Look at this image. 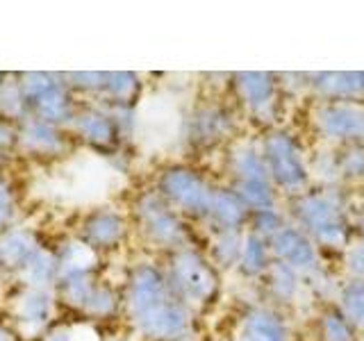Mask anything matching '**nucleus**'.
I'll list each match as a JSON object with an SVG mask.
<instances>
[{"mask_svg":"<svg viewBox=\"0 0 364 341\" xmlns=\"http://www.w3.org/2000/svg\"><path fill=\"white\" fill-rule=\"evenodd\" d=\"M123 312L151 341H180L191 330V310L171 291L164 269L141 261L123 291Z\"/></svg>","mask_w":364,"mask_h":341,"instance_id":"nucleus-1","label":"nucleus"},{"mask_svg":"<svg viewBox=\"0 0 364 341\" xmlns=\"http://www.w3.org/2000/svg\"><path fill=\"white\" fill-rule=\"evenodd\" d=\"M16 80L30 117L60 125V128L71 125L77 112V102L73 98V91L64 82V75L23 73L16 75Z\"/></svg>","mask_w":364,"mask_h":341,"instance_id":"nucleus-2","label":"nucleus"},{"mask_svg":"<svg viewBox=\"0 0 364 341\" xmlns=\"http://www.w3.org/2000/svg\"><path fill=\"white\" fill-rule=\"evenodd\" d=\"M164 276L171 291L191 307L208 305L219 289L216 271L200 253L193 248H180L168 255V264L164 269Z\"/></svg>","mask_w":364,"mask_h":341,"instance_id":"nucleus-3","label":"nucleus"},{"mask_svg":"<svg viewBox=\"0 0 364 341\" xmlns=\"http://www.w3.org/2000/svg\"><path fill=\"white\" fill-rule=\"evenodd\" d=\"M155 191L166 200L171 210L187 216L205 219L210 210V200L214 189L208 185L198 170L189 166H168L157 178Z\"/></svg>","mask_w":364,"mask_h":341,"instance_id":"nucleus-4","label":"nucleus"},{"mask_svg":"<svg viewBox=\"0 0 364 341\" xmlns=\"http://www.w3.org/2000/svg\"><path fill=\"white\" fill-rule=\"evenodd\" d=\"M296 216L307 232L323 246H339L346 239L344 205L330 189L318 193H301L296 200Z\"/></svg>","mask_w":364,"mask_h":341,"instance_id":"nucleus-5","label":"nucleus"},{"mask_svg":"<svg viewBox=\"0 0 364 341\" xmlns=\"http://www.w3.org/2000/svg\"><path fill=\"white\" fill-rule=\"evenodd\" d=\"M134 216L141 234L151 244L171 253L187 248V230L180 221V214L171 210L157 191H146L134 200Z\"/></svg>","mask_w":364,"mask_h":341,"instance_id":"nucleus-6","label":"nucleus"},{"mask_svg":"<svg viewBox=\"0 0 364 341\" xmlns=\"http://www.w3.org/2000/svg\"><path fill=\"white\" fill-rule=\"evenodd\" d=\"M269 178L276 182L278 187L287 189L289 193H303L307 168L299 144H296L289 134L273 132L264 139V151H262Z\"/></svg>","mask_w":364,"mask_h":341,"instance_id":"nucleus-7","label":"nucleus"},{"mask_svg":"<svg viewBox=\"0 0 364 341\" xmlns=\"http://www.w3.org/2000/svg\"><path fill=\"white\" fill-rule=\"evenodd\" d=\"M314 123L326 139L339 146L364 144V109L355 102H321L314 112Z\"/></svg>","mask_w":364,"mask_h":341,"instance_id":"nucleus-8","label":"nucleus"},{"mask_svg":"<svg viewBox=\"0 0 364 341\" xmlns=\"http://www.w3.org/2000/svg\"><path fill=\"white\" fill-rule=\"evenodd\" d=\"M16 148L34 159H57L73 148V139L64 128L53 123L28 117L18 123V144Z\"/></svg>","mask_w":364,"mask_h":341,"instance_id":"nucleus-9","label":"nucleus"},{"mask_svg":"<svg viewBox=\"0 0 364 341\" xmlns=\"http://www.w3.org/2000/svg\"><path fill=\"white\" fill-rule=\"evenodd\" d=\"M71 130L80 141L89 144L96 151H117L121 128L114 114L105 107H77L71 121Z\"/></svg>","mask_w":364,"mask_h":341,"instance_id":"nucleus-10","label":"nucleus"},{"mask_svg":"<svg viewBox=\"0 0 364 341\" xmlns=\"http://www.w3.org/2000/svg\"><path fill=\"white\" fill-rule=\"evenodd\" d=\"M55 301L57 298L53 296V291L32 289L21 284V289L9 296V318L23 330V332H26V330L41 332V330L53 321Z\"/></svg>","mask_w":364,"mask_h":341,"instance_id":"nucleus-11","label":"nucleus"},{"mask_svg":"<svg viewBox=\"0 0 364 341\" xmlns=\"http://www.w3.org/2000/svg\"><path fill=\"white\" fill-rule=\"evenodd\" d=\"M128 219L117 210H94L80 227V239L96 250V253H107V250L119 248L125 237H128Z\"/></svg>","mask_w":364,"mask_h":341,"instance_id":"nucleus-12","label":"nucleus"},{"mask_svg":"<svg viewBox=\"0 0 364 341\" xmlns=\"http://www.w3.org/2000/svg\"><path fill=\"white\" fill-rule=\"evenodd\" d=\"M235 130L232 114L221 105H203L191 114L189 119V130L187 136L193 146L208 148L214 146L228 136Z\"/></svg>","mask_w":364,"mask_h":341,"instance_id":"nucleus-13","label":"nucleus"},{"mask_svg":"<svg viewBox=\"0 0 364 341\" xmlns=\"http://www.w3.org/2000/svg\"><path fill=\"white\" fill-rule=\"evenodd\" d=\"M271 248L276 250L282 264H287L296 273H310L318 269L314 246L307 242L301 230H296L291 225H282L271 237Z\"/></svg>","mask_w":364,"mask_h":341,"instance_id":"nucleus-14","label":"nucleus"},{"mask_svg":"<svg viewBox=\"0 0 364 341\" xmlns=\"http://www.w3.org/2000/svg\"><path fill=\"white\" fill-rule=\"evenodd\" d=\"M41 248V239L32 227H7L0 234V266L21 273Z\"/></svg>","mask_w":364,"mask_h":341,"instance_id":"nucleus-15","label":"nucleus"},{"mask_svg":"<svg viewBox=\"0 0 364 341\" xmlns=\"http://www.w3.org/2000/svg\"><path fill=\"white\" fill-rule=\"evenodd\" d=\"M57 280L66 278H85V276H96L98 264H100V253L87 246L80 237L66 239L62 246H57Z\"/></svg>","mask_w":364,"mask_h":341,"instance_id":"nucleus-16","label":"nucleus"},{"mask_svg":"<svg viewBox=\"0 0 364 341\" xmlns=\"http://www.w3.org/2000/svg\"><path fill=\"white\" fill-rule=\"evenodd\" d=\"M235 91L239 102L253 114L276 105V80L267 73H239L235 75Z\"/></svg>","mask_w":364,"mask_h":341,"instance_id":"nucleus-17","label":"nucleus"},{"mask_svg":"<svg viewBox=\"0 0 364 341\" xmlns=\"http://www.w3.org/2000/svg\"><path fill=\"white\" fill-rule=\"evenodd\" d=\"M310 87L323 102H358L364 98V73H318Z\"/></svg>","mask_w":364,"mask_h":341,"instance_id":"nucleus-18","label":"nucleus"},{"mask_svg":"<svg viewBox=\"0 0 364 341\" xmlns=\"http://www.w3.org/2000/svg\"><path fill=\"white\" fill-rule=\"evenodd\" d=\"M248 212L232 189H214L205 219H210L219 230H239V225L248 219Z\"/></svg>","mask_w":364,"mask_h":341,"instance_id":"nucleus-19","label":"nucleus"},{"mask_svg":"<svg viewBox=\"0 0 364 341\" xmlns=\"http://www.w3.org/2000/svg\"><path fill=\"white\" fill-rule=\"evenodd\" d=\"M18 276H21L23 287L53 291L57 284V276H60V273H57V253L43 246L39 253L28 261L26 269H23Z\"/></svg>","mask_w":364,"mask_h":341,"instance_id":"nucleus-20","label":"nucleus"},{"mask_svg":"<svg viewBox=\"0 0 364 341\" xmlns=\"http://www.w3.org/2000/svg\"><path fill=\"white\" fill-rule=\"evenodd\" d=\"M141 82L134 73H105V85H102L100 98L107 107H132L134 98L139 96Z\"/></svg>","mask_w":364,"mask_h":341,"instance_id":"nucleus-21","label":"nucleus"},{"mask_svg":"<svg viewBox=\"0 0 364 341\" xmlns=\"http://www.w3.org/2000/svg\"><path fill=\"white\" fill-rule=\"evenodd\" d=\"M121 310H123V293L98 280L80 314H85L91 321H105V318H114Z\"/></svg>","mask_w":364,"mask_h":341,"instance_id":"nucleus-22","label":"nucleus"},{"mask_svg":"<svg viewBox=\"0 0 364 341\" xmlns=\"http://www.w3.org/2000/svg\"><path fill=\"white\" fill-rule=\"evenodd\" d=\"M242 341H284V328L278 316L267 310H255L246 316Z\"/></svg>","mask_w":364,"mask_h":341,"instance_id":"nucleus-23","label":"nucleus"},{"mask_svg":"<svg viewBox=\"0 0 364 341\" xmlns=\"http://www.w3.org/2000/svg\"><path fill=\"white\" fill-rule=\"evenodd\" d=\"M239 266L246 276H259L269 271V248L267 242L255 232L242 239V250H239Z\"/></svg>","mask_w":364,"mask_h":341,"instance_id":"nucleus-24","label":"nucleus"},{"mask_svg":"<svg viewBox=\"0 0 364 341\" xmlns=\"http://www.w3.org/2000/svg\"><path fill=\"white\" fill-rule=\"evenodd\" d=\"M339 312L348 318L353 328H364V280L355 278L341 289Z\"/></svg>","mask_w":364,"mask_h":341,"instance_id":"nucleus-25","label":"nucleus"},{"mask_svg":"<svg viewBox=\"0 0 364 341\" xmlns=\"http://www.w3.org/2000/svg\"><path fill=\"white\" fill-rule=\"evenodd\" d=\"M333 168L337 178H344V180L364 178V144L341 146L339 155H335L333 159Z\"/></svg>","mask_w":364,"mask_h":341,"instance_id":"nucleus-26","label":"nucleus"},{"mask_svg":"<svg viewBox=\"0 0 364 341\" xmlns=\"http://www.w3.org/2000/svg\"><path fill=\"white\" fill-rule=\"evenodd\" d=\"M318 330H321L323 341H355L353 339V325L350 321L337 310H328L321 321H318Z\"/></svg>","mask_w":364,"mask_h":341,"instance_id":"nucleus-27","label":"nucleus"},{"mask_svg":"<svg viewBox=\"0 0 364 341\" xmlns=\"http://www.w3.org/2000/svg\"><path fill=\"white\" fill-rule=\"evenodd\" d=\"M16 214V196H14V187L7 180V175L0 170V234H3L7 227H11V219Z\"/></svg>","mask_w":364,"mask_h":341,"instance_id":"nucleus-28","label":"nucleus"},{"mask_svg":"<svg viewBox=\"0 0 364 341\" xmlns=\"http://www.w3.org/2000/svg\"><path fill=\"white\" fill-rule=\"evenodd\" d=\"M18 144V125L0 119V155L11 153Z\"/></svg>","mask_w":364,"mask_h":341,"instance_id":"nucleus-29","label":"nucleus"},{"mask_svg":"<svg viewBox=\"0 0 364 341\" xmlns=\"http://www.w3.org/2000/svg\"><path fill=\"white\" fill-rule=\"evenodd\" d=\"M348 269L353 271V276L358 280H364V242L358 244L355 248L350 250L348 255Z\"/></svg>","mask_w":364,"mask_h":341,"instance_id":"nucleus-30","label":"nucleus"},{"mask_svg":"<svg viewBox=\"0 0 364 341\" xmlns=\"http://www.w3.org/2000/svg\"><path fill=\"white\" fill-rule=\"evenodd\" d=\"M0 341H18L16 339V332L5 323L3 316H0Z\"/></svg>","mask_w":364,"mask_h":341,"instance_id":"nucleus-31","label":"nucleus"},{"mask_svg":"<svg viewBox=\"0 0 364 341\" xmlns=\"http://www.w3.org/2000/svg\"><path fill=\"white\" fill-rule=\"evenodd\" d=\"M5 80H7V75H3V73H0V87L5 85Z\"/></svg>","mask_w":364,"mask_h":341,"instance_id":"nucleus-32","label":"nucleus"},{"mask_svg":"<svg viewBox=\"0 0 364 341\" xmlns=\"http://www.w3.org/2000/svg\"><path fill=\"white\" fill-rule=\"evenodd\" d=\"M3 273H5V269L0 266V284H3Z\"/></svg>","mask_w":364,"mask_h":341,"instance_id":"nucleus-33","label":"nucleus"},{"mask_svg":"<svg viewBox=\"0 0 364 341\" xmlns=\"http://www.w3.org/2000/svg\"><path fill=\"white\" fill-rule=\"evenodd\" d=\"M117 341H128V339H117Z\"/></svg>","mask_w":364,"mask_h":341,"instance_id":"nucleus-34","label":"nucleus"}]
</instances>
